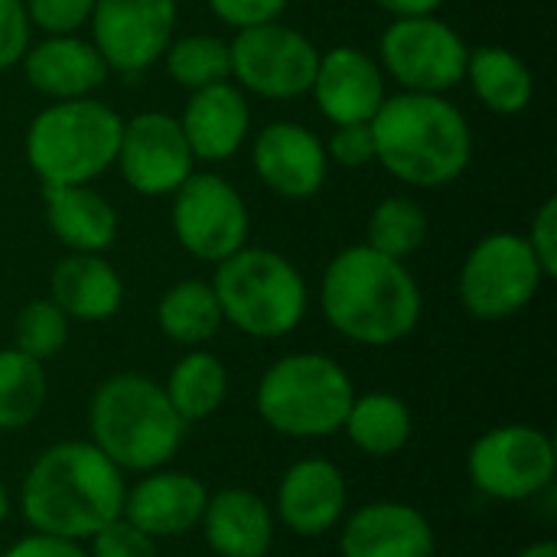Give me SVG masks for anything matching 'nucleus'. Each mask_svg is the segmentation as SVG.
<instances>
[{
  "mask_svg": "<svg viewBox=\"0 0 557 557\" xmlns=\"http://www.w3.org/2000/svg\"><path fill=\"white\" fill-rule=\"evenodd\" d=\"M124 493V470L91 441H62L29 463L20 483V512L39 535L88 542L121 519Z\"/></svg>",
  "mask_w": 557,
  "mask_h": 557,
  "instance_id": "nucleus-1",
  "label": "nucleus"
},
{
  "mask_svg": "<svg viewBox=\"0 0 557 557\" xmlns=\"http://www.w3.org/2000/svg\"><path fill=\"white\" fill-rule=\"evenodd\" d=\"M320 304L326 323L356 346H395L408 339L424 313V297L405 261L375 248L349 245L323 271Z\"/></svg>",
  "mask_w": 557,
  "mask_h": 557,
  "instance_id": "nucleus-2",
  "label": "nucleus"
},
{
  "mask_svg": "<svg viewBox=\"0 0 557 557\" xmlns=\"http://www.w3.org/2000/svg\"><path fill=\"white\" fill-rule=\"evenodd\" d=\"M375 163L405 186L444 189L473 160V127L447 95L395 91L369 121Z\"/></svg>",
  "mask_w": 557,
  "mask_h": 557,
  "instance_id": "nucleus-3",
  "label": "nucleus"
},
{
  "mask_svg": "<svg viewBox=\"0 0 557 557\" xmlns=\"http://www.w3.org/2000/svg\"><path fill=\"white\" fill-rule=\"evenodd\" d=\"M91 444L117 467L150 473L166 467L183 441L186 424L173 411L163 385L140 372L108 375L88 405Z\"/></svg>",
  "mask_w": 557,
  "mask_h": 557,
  "instance_id": "nucleus-4",
  "label": "nucleus"
},
{
  "mask_svg": "<svg viewBox=\"0 0 557 557\" xmlns=\"http://www.w3.org/2000/svg\"><path fill=\"white\" fill-rule=\"evenodd\" d=\"M124 117L101 98L49 101L23 134V157L42 186H88L114 170Z\"/></svg>",
  "mask_w": 557,
  "mask_h": 557,
  "instance_id": "nucleus-5",
  "label": "nucleus"
},
{
  "mask_svg": "<svg viewBox=\"0 0 557 557\" xmlns=\"http://www.w3.org/2000/svg\"><path fill=\"white\" fill-rule=\"evenodd\" d=\"M209 284L219 297L225 323L251 339L290 336L310 307L307 277L287 255L274 248H238L215 264Z\"/></svg>",
  "mask_w": 557,
  "mask_h": 557,
  "instance_id": "nucleus-6",
  "label": "nucleus"
},
{
  "mask_svg": "<svg viewBox=\"0 0 557 557\" xmlns=\"http://www.w3.org/2000/svg\"><path fill=\"white\" fill-rule=\"evenodd\" d=\"M356 385L349 372L323 352H290L271 362L258 382V418L281 437L320 441L343 431Z\"/></svg>",
  "mask_w": 557,
  "mask_h": 557,
  "instance_id": "nucleus-7",
  "label": "nucleus"
},
{
  "mask_svg": "<svg viewBox=\"0 0 557 557\" xmlns=\"http://www.w3.org/2000/svg\"><path fill=\"white\" fill-rule=\"evenodd\" d=\"M545 271L532 255L525 235L490 232L463 258L457 294L473 320L499 323L519 317L545 287Z\"/></svg>",
  "mask_w": 557,
  "mask_h": 557,
  "instance_id": "nucleus-8",
  "label": "nucleus"
},
{
  "mask_svg": "<svg viewBox=\"0 0 557 557\" xmlns=\"http://www.w3.org/2000/svg\"><path fill=\"white\" fill-rule=\"evenodd\" d=\"M232 82L261 101H297L310 95L320 46L297 26L274 20L238 29L228 39Z\"/></svg>",
  "mask_w": 557,
  "mask_h": 557,
  "instance_id": "nucleus-9",
  "label": "nucleus"
},
{
  "mask_svg": "<svg viewBox=\"0 0 557 557\" xmlns=\"http://www.w3.org/2000/svg\"><path fill=\"white\" fill-rule=\"evenodd\" d=\"M375 59L385 78L398 85V91L447 95L463 85L470 46L437 13L408 16L385 26Z\"/></svg>",
  "mask_w": 557,
  "mask_h": 557,
  "instance_id": "nucleus-10",
  "label": "nucleus"
},
{
  "mask_svg": "<svg viewBox=\"0 0 557 557\" xmlns=\"http://www.w3.org/2000/svg\"><path fill=\"white\" fill-rule=\"evenodd\" d=\"M170 225L176 245L206 264H219L248 245L251 212L232 180L215 170H193L170 196Z\"/></svg>",
  "mask_w": 557,
  "mask_h": 557,
  "instance_id": "nucleus-11",
  "label": "nucleus"
},
{
  "mask_svg": "<svg viewBox=\"0 0 557 557\" xmlns=\"http://www.w3.org/2000/svg\"><path fill=\"white\" fill-rule=\"evenodd\" d=\"M557 470L555 441L532 424H503L473 441L467 476L473 490L499 503H525L552 490Z\"/></svg>",
  "mask_w": 557,
  "mask_h": 557,
  "instance_id": "nucleus-12",
  "label": "nucleus"
},
{
  "mask_svg": "<svg viewBox=\"0 0 557 557\" xmlns=\"http://www.w3.org/2000/svg\"><path fill=\"white\" fill-rule=\"evenodd\" d=\"M180 26V0H95L88 39L108 62L111 75L150 72Z\"/></svg>",
  "mask_w": 557,
  "mask_h": 557,
  "instance_id": "nucleus-13",
  "label": "nucleus"
},
{
  "mask_svg": "<svg viewBox=\"0 0 557 557\" xmlns=\"http://www.w3.org/2000/svg\"><path fill=\"white\" fill-rule=\"evenodd\" d=\"M114 166L131 193L144 199H163L189 180V173L196 170V157L173 114L140 111L134 117H124Z\"/></svg>",
  "mask_w": 557,
  "mask_h": 557,
  "instance_id": "nucleus-14",
  "label": "nucleus"
},
{
  "mask_svg": "<svg viewBox=\"0 0 557 557\" xmlns=\"http://www.w3.org/2000/svg\"><path fill=\"white\" fill-rule=\"evenodd\" d=\"M251 170L258 183L287 202L313 199L330 176L323 137L300 121H268L251 134Z\"/></svg>",
  "mask_w": 557,
  "mask_h": 557,
  "instance_id": "nucleus-15",
  "label": "nucleus"
},
{
  "mask_svg": "<svg viewBox=\"0 0 557 557\" xmlns=\"http://www.w3.org/2000/svg\"><path fill=\"white\" fill-rule=\"evenodd\" d=\"M310 98L320 117H326L333 127L369 124L388 98V78L372 52L343 42L320 52Z\"/></svg>",
  "mask_w": 557,
  "mask_h": 557,
  "instance_id": "nucleus-16",
  "label": "nucleus"
},
{
  "mask_svg": "<svg viewBox=\"0 0 557 557\" xmlns=\"http://www.w3.org/2000/svg\"><path fill=\"white\" fill-rule=\"evenodd\" d=\"M176 121L196 163H228L251 140V98L232 78L215 82L189 91Z\"/></svg>",
  "mask_w": 557,
  "mask_h": 557,
  "instance_id": "nucleus-17",
  "label": "nucleus"
},
{
  "mask_svg": "<svg viewBox=\"0 0 557 557\" xmlns=\"http://www.w3.org/2000/svg\"><path fill=\"white\" fill-rule=\"evenodd\" d=\"M20 69L26 85L49 101L91 98L111 78L108 62L82 33L33 39L26 55L20 59Z\"/></svg>",
  "mask_w": 557,
  "mask_h": 557,
  "instance_id": "nucleus-18",
  "label": "nucleus"
},
{
  "mask_svg": "<svg viewBox=\"0 0 557 557\" xmlns=\"http://www.w3.org/2000/svg\"><path fill=\"white\" fill-rule=\"evenodd\" d=\"M209 490L199 476L183 470H150L140 483L127 486L121 519L150 539H180L193 532L206 512Z\"/></svg>",
  "mask_w": 557,
  "mask_h": 557,
  "instance_id": "nucleus-19",
  "label": "nucleus"
},
{
  "mask_svg": "<svg viewBox=\"0 0 557 557\" xmlns=\"http://www.w3.org/2000/svg\"><path fill=\"white\" fill-rule=\"evenodd\" d=\"M277 516L281 522L304 539H317L336 529L346 519L349 486L343 470L333 460L307 457L287 467L277 486Z\"/></svg>",
  "mask_w": 557,
  "mask_h": 557,
  "instance_id": "nucleus-20",
  "label": "nucleus"
},
{
  "mask_svg": "<svg viewBox=\"0 0 557 557\" xmlns=\"http://www.w3.org/2000/svg\"><path fill=\"white\" fill-rule=\"evenodd\" d=\"M343 557H434V529L408 503H369L339 532Z\"/></svg>",
  "mask_w": 557,
  "mask_h": 557,
  "instance_id": "nucleus-21",
  "label": "nucleus"
},
{
  "mask_svg": "<svg viewBox=\"0 0 557 557\" xmlns=\"http://www.w3.org/2000/svg\"><path fill=\"white\" fill-rule=\"evenodd\" d=\"M49 300L75 323H104L124 307V281L104 255L65 251L49 271Z\"/></svg>",
  "mask_w": 557,
  "mask_h": 557,
  "instance_id": "nucleus-22",
  "label": "nucleus"
},
{
  "mask_svg": "<svg viewBox=\"0 0 557 557\" xmlns=\"http://www.w3.org/2000/svg\"><path fill=\"white\" fill-rule=\"evenodd\" d=\"M199 525L215 557H268L274 545L271 506L251 490L232 486L209 493Z\"/></svg>",
  "mask_w": 557,
  "mask_h": 557,
  "instance_id": "nucleus-23",
  "label": "nucleus"
},
{
  "mask_svg": "<svg viewBox=\"0 0 557 557\" xmlns=\"http://www.w3.org/2000/svg\"><path fill=\"white\" fill-rule=\"evenodd\" d=\"M46 225L65 251L104 255L121 232L117 209L108 196L88 186H42Z\"/></svg>",
  "mask_w": 557,
  "mask_h": 557,
  "instance_id": "nucleus-24",
  "label": "nucleus"
},
{
  "mask_svg": "<svg viewBox=\"0 0 557 557\" xmlns=\"http://www.w3.org/2000/svg\"><path fill=\"white\" fill-rule=\"evenodd\" d=\"M463 85H470L473 98L499 117H516L529 111L535 98V75L529 62L516 49L499 42L470 49Z\"/></svg>",
  "mask_w": 557,
  "mask_h": 557,
  "instance_id": "nucleus-25",
  "label": "nucleus"
},
{
  "mask_svg": "<svg viewBox=\"0 0 557 557\" xmlns=\"http://www.w3.org/2000/svg\"><path fill=\"white\" fill-rule=\"evenodd\" d=\"M157 326L170 343L186 349H202L209 339H215L225 326V317L212 284L202 277H183L166 287L157 300Z\"/></svg>",
  "mask_w": 557,
  "mask_h": 557,
  "instance_id": "nucleus-26",
  "label": "nucleus"
},
{
  "mask_svg": "<svg viewBox=\"0 0 557 557\" xmlns=\"http://www.w3.org/2000/svg\"><path fill=\"white\" fill-rule=\"evenodd\" d=\"M163 392L186 428L209 421L228 398V369L209 349H189L170 369Z\"/></svg>",
  "mask_w": 557,
  "mask_h": 557,
  "instance_id": "nucleus-27",
  "label": "nucleus"
},
{
  "mask_svg": "<svg viewBox=\"0 0 557 557\" xmlns=\"http://www.w3.org/2000/svg\"><path fill=\"white\" fill-rule=\"evenodd\" d=\"M352 447L369 457H395L408 447L414 434L411 408L392 392H366L352 398V408L343 421Z\"/></svg>",
  "mask_w": 557,
  "mask_h": 557,
  "instance_id": "nucleus-28",
  "label": "nucleus"
},
{
  "mask_svg": "<svg viewBox=\"0 0 557 557\" xmlns=\"http://www.w3.org/2000/svg\"><path fill=\"white\" fill-rule=\"evenodd\" d=\"M49 398L46 366L20 349H0V434L29 428Z\"/></svg>",
  "mask_w": 557,
  "mask_h": 557,
  "instance_id": "nucleus-29",
  "label": "nucleus"
},
{
  "mask_svg": "<svg viewBox=\"0 0 557 557\" xmlns=\"http://www.w3.org/2000/svg\"><path fill=\"white\" fill-rule=\"evenodd\" d=\"M428 232H431V219L424 206L414 196L392 193L382 202H375V209L369 212L366 245L395 261H408L424 248Z\"/></svg>",
  "mask_w": 557,
  "mask_h": 557,
  "instance_id": "nucleus-30",
  "label": "nucleus"
},
{
  "mask_svg": "<svg viewBox=\"0 0 557 557\" xmlns=\"http://www.w3.org/2000/svg\"><path fill=\"white\" fill-rule=\"evenodd\" d=\"M163 69L186 95L232 78V49L219 33H186L173 36L163 52Z\"/></svg>",
  "mask_w": 557,
  "mask_h": 557,
  "instance_id": "nucleus-31",
  "label": "nucleus"
},
{
  "mask_svg": "<svg viewBox=\"0 0 557 557\" xmlns=\"http://www.w3.org/2000/svg\"><path fill=\"white\" fill-rule=\"evenodd\" d=\"M69 317L49 300V297H36L29 300L13 323V349L46 362L52 356H59L69 343Z\"/></svg>",
  "mask_w": 557,
  "mask_h": 557,
  "instance_id": "nucleus-32",
  "label": "nucleus"
},
{
  "mask_svg": "<svg viewBox=\"0 0 557 557\" xmlns=\"http://www.w3.org/2000/svg\"><path fill=\"white\" fill-rule=\"evenodd\" d=\"M33 33L39 36H69L82 33L91 20L95 0H23Z\"/></svg>",
  "mask_w": 557,
  "mask_h": 557,
  "instance_id": "nucleus-33",
  "label": "nucleus"
},
{
  "mask_svg": "<svg viewBox=\"0 0 557 557\" xmlns=\"http://www.w3.org/2000/svg\"><path fill=\"white\" fill-rule=\"evenodd\" d=\"M330 166L343 170H362L375 163V140L369 124H336L333 134L323 140Z\"/></svg>",
  "mask_w": 557,
  "mask_h": 557,
  "instance_id": "nucleus-34",
  "label": "nucleus"
},
{
  "mask_svg": "<svg viewBox=\"0 0 557 557\" xmlns=\"http://www.w3.org/2000/svg\"><path fill=\"white\" fill-rule=\"evenodd\" d=\"M88 557H160V548H157V539L144 535L127 519H114L98 535H91Z\"/></svg>",
  "mask_w": 557,
  "mask_h": 557,
  "instance_id": "nucleus-35",
  "label": "nucleus"
},
{
  "mask_svg": "<svg viewBox=\"0 0 557 557\" xmlns=\"http://www.w3.org/2000/svg\"><path fill=\"white\" fill-rule=\"evenodd\" d=\"M209 13L228 29H248L261 23H274L287 13L290 0H206Z\"/></svg>",
  "mask_w": 557,
  "mask_h": 557,
  "instance_id": "nucleus-36",
  "label": "nucleus"
},
{
  "mask_svg": "<svg viewBox=\"0 0 557 557\" xmlns=\"http://www.w3.org/2000/svg\"><path fill=\"white\" fill-rule=\"evenodd\" d=\"M33 42V26L23 0H0V72L20 65Z\"/></svg>",
  "mask_w": 557,
  "mask_h": 557,
  "instance_id": "nucleus-37",
  "label": "nucleus"
},
{
  "mask_svg": "<svg viewBox=\"0 0 557 557\" xmlns=\"http://www.w3.org/2000/svg\"><path fill=\"white\" fill-rule=\"evenodd\" d=\"M525 242H529L532 255L539 258L545 277L552 281L557 274V196H548L535 209V215L529 222V232H525Z\"/></svg>",
  "mask_w": 557,
  "mask_h": 557,
  "instance_id": "nucleus-38",
  "label": "nucleus"
},
{
  "mask_svg": "<svg viewBox=\"0 0 557 557\" xmlns=\"http://www.w3.org/2000/svg\"><path fill=\"white\" fill-rule=\"evenodd\" d=\"M0 557H88V552L82 548V542H69V539L33 532V535L13 542Z\"/></svg>",
  "mask_w": 557,
  "mask_h": 557,
  "instance_id": "nucleus-39",
  "label": "nucleus"
},
{
  "mask_svg": "<svg viewBox=\"0 0 557 557\" xmlns=\"http://www.w3.org/2000/svg\"><path fill=\"white\" fill-rule=\"evenodd\" d=\"M392 20H408V16H434L447 0H375Z\"/></svg>",
  "mask_w": 557,
  "mask_h": 557,
  "instance_id": "nucleus-40",
  "label": "nucleus"
},
{
  "mask_svg": "<svg viewBox=\"0 0 557 557\" xmlns=\"http://www.w3.org/2000/svg\"><path fill=\"white\" fill-rule=\"evenodd\" d=\"M519 557H557V545L555 542H535V545L522 548Z\"/></svg>",
  "mask_w": 557,
  "mask_h": 557,
  "instance_id": "nucleus-41",
  "label": "nucleus"
},
{
  "mask_svg": "<svg viewBox=\"0 0 557 557\" xmlns=\"http://www.w3.org/2000/svg\"><path fill=\"white\" fill-rule=\"evenodd\" d=\"M7 516H10V496H7V486L0 480V525L7 522Z\"/></svg>",
  "mask_w": 557,
  "mask_h": 557,
  "instance_id": "nucleus-42",
  "label": "nucleus"
}]
</instances>
